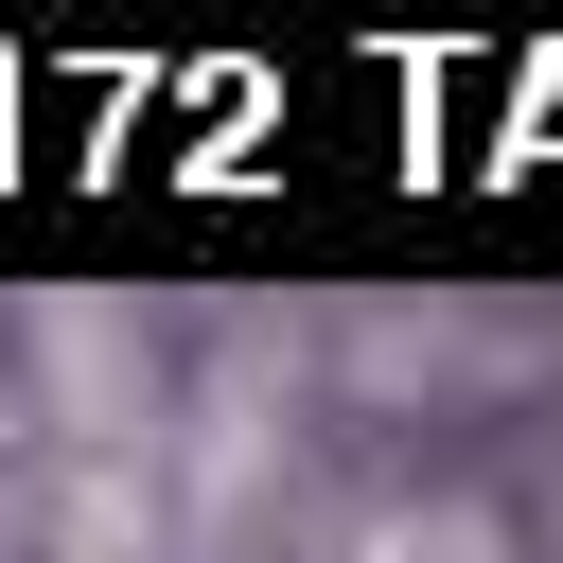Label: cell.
<instances>
[{
  "mask_svg": "<svg viewBox=\"0 0 563 563\" xmlns=\"http://www.w3.org/2000/svg\"><path fill=\"white\" fill-rule=\"evenodd\" d=\"M35 563H176V475H53Z\"/></svg>",
  "mask_w": 563,
  "mask_h": 563,
  "instance_id": "cell-1",
  "label": "cell"
},
{
  "mask_svg": "<svg viewBox=\"0 0 563 563\" xmlns=\"http://www.w3.org/2000/svg\"><path fill=\"white\" fill-rule=\"evenodd\" d=\"M352 563H510V528H493L475 493H422V510H387Z\"/></svg>",
  "mask_w": 563,
  "mask_h": 563,
  "instance_id": "cell-2",
  "label": "cell"
}]
</instances>
